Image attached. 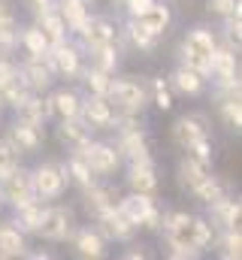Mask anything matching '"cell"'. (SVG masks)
Returning <instances> with one entry per match:
<instances>
[{"instance_id": "cell-27", "label": "cell", "mask_w": 242, "mask_h": 260, "mask_svg": "<svg viewBox=\"0 0 242 260\" xmlns=\"http://www.w3.org/2000/svg\"><path fill=\"white\" fill-rule=\"evenodd\" d=\"M152 206H155V200H152L148 194H136V191H130L127 197H118V209L133 221V224H136V227H139L142 215H145Z\"/></svg>"}, {"instance_id": "cell-28", "label": "cell", "mask_w": 242, "mask_h": 260, "mask_svg": "<svg viewBox=\"0 0 242 260\" xmlns=\"http://www.w3.org/2000/svg\"><path fill=\"white\" fill-rule=\"evenodd\" d=\"M58 15L64 18V24H67V30H76V27H82L85 24V18H88V0H58Z\"/></svg>"}, {"instance_id": "cell-6", "label": "cell", "mask_w": 242, "mask_h": 260, "mask_svg": "<svg viewBox=\"0 0 242 260\" xmlns=\"http://www.w3.org/2000/svg\"><path fill=\"white\" fill-rule=\"evenodd\" d=\"M0 200H3V203H9L12 209H18V206L31 203V200H34L31 173H27V170H21V167H15V170H9L6 176H0Z\"/></svg>"}, {"instance_id": "cell-22", "label": "cell", "mask_w": 242, "mask_h": 260, "mask_svg": "<svg viewBox=\"0 0 242 260\" xmlns=\"http://www.w3.org/2000/svg\"><path fill=\"white\" fill-rule=\"evenodd\" d=\"M200 136H206L203 118H197V115H182V118H176V124H173V142H176V145L188 148V145L197 142Z\"/></svg>"}, {"instance_id": "cell-16", "label": "cell", "mask_w": 242, "mask_h": 260, "mask_svg": "<svg viewBox=\"0 0 242 260\" xmlns=\"http://www.w3.org/2000/svg\"><path fill=\"white\" fill-rule=\"evenodd\" d=\"M18 70H21V76H24V82H27L31 91H46V88L52 85V76H55V70L49 64V55H43V58H27Z\"/></svg>"}, {"instance_id": "cell-31", "label": "cell", "mask_w": 242, "mask_h": 260, "mask_svg": "<svg viewBox=\"0 0 242 260\" xmlns=\"http://www.w3.org/2000/svg\"><path fill=\"white\" fill-rule=\"evenodd\" d=\"M43 203H37V197L31 200V203H24V206H18L15 209V224H18V230L21 233H37V227H40V218H43Z\"/></svg>"}, {"instance_id": "cell-21", "label": "cell", "mask_w": 242, "mask_h": 260, "mask_svg": "<svg viewBox=\"0 0 242 260\" xmlns=\"http://www.w3.org/2000/svg\"><path fill=\"white\" fill-rule=\"evenodd\" d=\"M58 139L70 148H82L91 142V127L76 115V118H60V127H58Z\"/></svg>"}, {"instance_id": "cell-44", "label": "cell", "mask_w": 242, "mask_h": 260, "mask_svg": "<svg viewBox=\"0 0 242 260\" xmlns=\"http://www.w3.org/2000/svg\"><path fill=\"white\" fill-rule=\"evenodd\" d=\"M139 227H142V230H148V233H158V230L164 227V212H161L158 206H152V209H148V212L142 215Z\"/></svg>"}, {"instance_id": "cell-15", "label": "cell", "mask_w": 242, "mask_h": 260, "mask_svg": "<svg viewBox=\"0 0 242 260\" xmlns=\"http://www.w3.org/2000/svg\"><path fill=\"white\" fill-rule=\"evenodd\" d=\"M82 200H85V209H88L91 215H103V212H109V209L118 206V191H115L112 185H97V182H91L88 188H82Z\"/></svg>"}, {"instance_id": "cell-43", "label": "cell", "mask_w": 242, "mask_h": 260, "mask_svg": "<svg viewBox=\"0 0 242 260\" xmlns=\"http://www.w3.org/2000/svg\"><path fill=\"white\" fill-rule=\"evenodd\" d=\"M224 37H227V46H239V37H242L239 12H233V15H224Z\"/></svg>"}, {"instance_id": "cell-36", "label": "cell", "mask_w": 242, "mask_h": 260, "mask_svg": "<svg viewBox=\"0 0 242 260\" xmlns=\"http://www.w3.org/2000/svg\"><path fill=\"white\" fill-rule=\"evenodd\" d=\"M127 37H130V43H133L139 52H155V46H158V40H161V37H155L152 30H145L136 18H130V24H127Z\"/></svg>"}, {"instance_id": "cell-3", "label": "cell", "mask_w": 242, "mask_h": 260, "mask_svg": "<svg viewBox=\"0 0 242 260\" xmlns=\"http://www.w3.org/2000/svg\"><path fill=\"white\" fill-rule=\"evenodd\" d=\"M106 100L112 103V109L121 112V115H139L142 106H145V100H148V94H145L142 82H133V79H118L115 82L112 79Z\"/></svg>"}, {"instance_id": "cell-10", "label": "cell", "mask_w": 242, "mask_h": 260, "mask_svg": "<svg viewBox=\"0 0 242 260\" xmlns=\"http://www.w3.org/2000/svg\"><path fill=\"white\" fill-rule=\"evenodd\" d=\"M49 64L55 73L60 76H79L82 73V55H79V49L73 46V43H67V37L58 40V43H52L49 46Z\"/></svg>"}, {"instance_id": "cell-17", "label": "cell", "mask_w": 242, "mask_h": 260, "mask_svg": "<svg viewBox=\"0 0 242 260\" xmlns=\"http://www.w3.org/2000/svg\"><path fill=\"white\" fill-rule=\"evenodd\" d=\"M127 185H130V191H136V194L155 197V191H158V173H155V164H152V160H136V164H130Z\"/></svg>"}, {"instance_id": "cell-5", "label": "cell", "mask_w": 242, "mask_h": 260, "mask_svg": "<svg viewBox=\"0 0 242 260\" xmlns=\"http://www.w3.org/2000/svg\"><path fill=\"white\" fill-rule=\"evenodd\" d=\"M209 76L215 79L218 91H239V76H236V52H233V46H215L212 61H209Z\"/></svg>"}, {"instance_id": "cell-47", "label": "cell", "mask_w": 242, "mask_h": 260, "mask_svg": "<svg viewBox=\"0 0 242 260\" xmlns=\"http://www.w3.org/2000/svg\"><path fill=\"white\" fill-rule=\"evenodd\" d=\"M152 3H155V0H124V6H127V15H130V18L142 15V12H145Z\"/></svg>"}, {"instance_id": "cell-38", "label": "cell", "mask_w": 242, "mask_h": 260, "mask_svg": "<svg viewBox=\"0 0 242 260\" xmlns=\"http://www.w3.org/2000/svg\"><path fill=\"white\" fill-rule=\"evenodd\" d=\"M82 76H85V85H88V91H91V94H100V97H106V94H109L112 73H103V70H97V67H88Z\"/></svg>"}, {"instance_id": "cell-2", "label": "cell", "mask_w": 242, "mask_h": 260, "mask_svg": "<svg viewBox=\"0 0 242 260\" xmlns=\"http://www.w3.org/2000/svg\"><path fill=\"white\" fill-rule=\"evenodd\" d=\"M215 37L206 30V27H194L185 43H182V58H185V67L209 76V61H212V52H215Z\"/></svg>"}, {"instance_id": "cell-37", "label": "cell", "mask_w": 242, "mask_h": 260, "mask_svg": "<svg viewBox=\"0 0 242 260\" xmlns=\"http://www.w3.org/2000/svg\"><path fill=\"white\" fill-rule=\"evenodd\" d=\"M191 194H194V200H200L203 206H212V203H218V200L224 197V185H221L215 176H209V179H206V182H200Z\"/></svg>"}, {"instance_id": "cell-19", "label": "cell", "mask_w": 242, "mask_h": 260, "mask_svg": "<svg viewBox=\"0 0 242 260\" xmlns=\"http://www.w3.org/2000/svg\"><path fill=\"white\" fill-rule=\"evenodd\" d=\"M209 209H212V227H218V230H233V227H239V218H242V203L239 200L221 197V200L212 203Z\"/></svg>"}, {"instance_id": "cell-45", "label": "cell", "mask_w": 242, "mask_h": 260, "mask_svg": "<svg viewBox=\"0 0 242 260\" xmlns=\"http://www.w3.org/2000/svg\"><path fill=\"white\" fill-rule=\"evenodd\" d=\"M206 9L212 12V15H233V12H239V0H206Z\"/></svg>"}, {"instance_id": "cell-25", "label": "cell", "mask_w": 242, "mask_h": 260, "mask_svg": "<svg viewBox=\"0 0 242 260\" xmlns=\"http://www.w3.org/2000/svg\"><path fill=\"white\" fill-rule=\"evenodd\" d=\"M37 27L43 30V37L49 40V46L67 37V24H64V18L58 15V9H55V6H52V9H46V12H37Z\"/></svg>"}, {"instance_id": "cell-46", "label": "cell", "mask_w": 242, "mask_h": 260, "mask_svg": "<svg viewBox=\"0 0 242 260\" xmlns=\"http://www.w3.org/2000/svg\"><path fill=\"white\" fill-rule=\"evenodd\" d=\"M185 151L194 154V157H200V160H212V142H209V136H200V139L191 142Z\"/></svg>"}, {"instance_id": "cell-30", "label": "cell", "mask_w": 242, "mask_h": 260, "mask_svg": "<svg viewBox=\"0 0 242 260\" xmlns=\"http://www.w3.org/2000/svg\"><path fill=\"white\" fill-rule=\"evenodd\" d=\"M76 251L82 257H103L106 254V239L97 233V230H79L76 233Z\"/></svg>"}, {"instance_id": "cell-42", "label": "cell", "mask_w": 242, "mask_h": 260, "mask_svg": "<svg viewBox=\"0 0 242 260\" xmlns=\"http://www.w3.org/2000/svg\"><path fill=\"white\" fill-rule=\"evenodd\" d=\"M18 167V151L6 142V139H0V176H6L9 170H15Z\"/></svg>"}, {"instance_id": "cell-4", "label": "cell", "mask_w": 242, "mask_h": 260, "mask_svg": "<svg viewBox=\"0 0 242 260\" xmlns=\"http://www.w3.org/2000/svg\"><path fill=\"white\" fill-rule=\"evenodd\" d=\"M67 167L60 164H40L34 173H31V185H34V197L40 200H58L67 191Z\"/></svg>"}, {"instance_id": "cell-18", "label": "cell", "mask_w": 242, "mask_h": 260, "mask_svg": "<svg viewBox=\"0 0 242 260\" xmlns=\"http://www.w3.org/2000/svg\"><path fill=\"white\" fill-rule=\"evenodd\" d=\"M212 176V160H200V157H194V154H185L179 164V182L182 188H188V191H194L200 182H206Z\"/></svg>"}, {"instance_id": "cell-1", "label": "cell", "mask_w": 242, "mask_h": 260, "mask_svg": "<svg viewBox=\"0 0 242 260\" xmlns=\"http://www.w3.org/2000/svg\"><path fill=\"white\" fill-rule=\"evenodd\" d=\"M164 227H167V254L176 260L197 257L206 245H212V224L188 212L167 215Z\"/></svg>"}, {"instance_id": "cell-40", "label": "cell", "mask_w": 242, "mask_h": 260, "mask_svg": "<svg viewBox=\"0 0 242 260\" xmlns=\"http://www.w3.org/2000/svg\"><path fill=\"white\" fill-rule=\"evenodd\" d=\"M218 245H221V257L227 260H236L242 254V236H239V227H233V230H224V236L218 239Z\"/></svg>"}, {"instance_id": "cell-24", "label": "cell", "mask_w": 242, "mask_h": 260, "mask_svg": "<svg viewBox=\"0 0 242 260\" xmlns=\"http://www.w3.org/2000/svg\"><path fill=\"white\" fill-rule=\"evenodd\" d=\"M173 88L179 91V94H188V97H197L200 91H203V82H206V76L203 73H197V70H191V67L182 64L176 73H173Z\"/></svg>"}, {"instance_id": "cell-32", "label": "cell", "mask_w": 242, "mask_h": 260, "mask_svg": "<svg viewBox=\"0 0 242 260\" xmlns=\"http://www.w3.org/2000/svg\"><path fill=\"white\" fill-rule=\"evenodd\" d=\"M18 43L24 46L27 58H43V55H49V40L43 37V30H40L37 24H31V27L18 37Z\"/></svg>"}, {"instance_id": "cell-11", "label": "cell", "mask_w": 242, "mask_h": 260, "mask_svg": "<svg viewBox=\"0 0 242 260\" xmlns=\"http://www.w3.org/2000/svg\"><path fill=\"white\" fill-rule=\"evenodd\" d=\"M118 154L121 157H127L130 164H136V160H152V148H148V139H145V133L136 127H121L118 130Z\"/></svg>"}, {"instance_id": "cell-35", "label": "cell", "mask_w": 242, "mask_h": 260, "mask_svg": "<svg viewBox=\"0 0 242 260\" xmlns=\"http://www.w3.org/2000/svg\"><path fill=\"white\" fill-rule=\"evenodd\" d=\"M218 112H221V118L227 121V127H233V130L242 127V103H239V94H221Z\"/></svg>"}, {"instance_id": "cell-8", "label": "cell", "mask_w": 242, "mask_h": 260, "mask_svg": "<svg viewBox=\"0 0 242 260\" xmlns=\"http://www.w3.org/2000/svg\"><path fill=\"white\" fill-rule=\"evenodd\" d=\"M70 230H73V215H70V209H64V206H49V209H43V218H40L37 233H40L46 242H64V239L70 236Z\"/></svg>"}, {"instance_id": "cell-33", "label": "cell", "mask_w": 242, "mask_h": 260, "mask_svg": "<svg viewBox=\"0 0 242 260\" xmlns=\"http://www.w3.org/2000/svg\"><path fill=\"white\" fill-rule=\"evenodd\" d=\"M67 176L79 185V188H88L97 176L91 173V167H88V160H85V154L82 151H73V157H70V164H67Z\"/></svg>"}, {"instance_id": "cell-14", "label": "cell", "mask_w": 242, "mask_h": 260, "mask_svg": "<svg viewBox=\"0 0 242 260\" xmlns=\"http://www.w3.org/2000/svg\"><path fill=\"white\" fill-rule=\"evenodd\" d=\"M76 34L82 37V43L88 46V49H94V46H103V43H115V24L109 21V18H103V15H97V18H85V24L82 27H76Z\"/></svg>"}, {"instance_id": "cell-29", "label": "cell", "mask_w": 242, "mask_h": 260, "mask_svg": "<svg viewBox=\"0 0 242 260\" xmlns=\"http://www.w3.org/2000/svg\"><path fill=\"white\" fill-rule=\"evenodd\" d=\"M24 248V233L12 224H0V257H21Z\"/></svg>"}, {"instance_id": "cell-26", "label": "cell", "mask_w": 242, "mask_h": 260, "mask_svg": "<svg viewBox=\"0 0 242 260\" xmlns=\"http://www.w3.org/2000/svg\"><path fill=\"white\" fill-rule=\"evenodd\" d=\"M49 103H52V115H58V118H76L79 109H82L79 94H76V91H67V88L55 91V94L49 97Z\"/></svg>"}, {"instance_id": "cell-13", "label": "cell", "mask_w": 242, "mask_h": 260, "mask_svg": "<svg viewBox=\"0 0 242 260\" xmlns=\"http://www.w3.org/2000/svg\"><path fill=\"white\" fill-rule=\"evenodd\" d=\"M97 221H100V236H106V239H115V242H127L139 227L121 212L118 206L115 209H109V212H103V215H97Z\"/></svg>"}, {"instance_id": "cell-34", "label": "cell", "mask_w": 242, "mask_h": 260, "mask_svg": "<svg viewBox=\"0 0 242 260\" xmlns=\"http://www.w3.org/2000/svg\"><path fill=\"white\" fill-rule=\"evenodd\" d=\"M91 67H97L103 73H115V67H118V49H115V43L94 46L91 49Z\"/></svg>"}, {"instance_id": "cell-7", "label": "cell", "mask_w": 242, "mask_h": 260, "mask_svg": "<svg viewBox=\"0 0 242 260\" xmlns=\"http://www.w3.org/2000/svg\"><path fill=\"white\" fill-rule=\"evenodd\" d=\"M76 151L85 154V160H88V167H91L94 176H112L121 167L118 148L109 145V142H88V145H82V148H76Z\"/></svg>"}, {"instance_id": "cell-9", "label": "cell", "mask_w": 242, "mask_h": 260, "mask_svg": "<svg viewBox=\"0 0 242 260\" xmlns=\"http://www.w3.org/2000/svg\"><path fill=\"white\" fill-rule=\"evenodd\" d=\"M79 118H82L91 130H112V124H115V109H112V103H109L106 97L91 94L88 100H82Z\"/></svg>"}, {"instance_id": "cell-41", "label": "cell", "mask_w": 242, "mask_h": 260, "mask_svg": "<svg viewBox=\"0 0 242 260\" xmlns=\"http://www.w3.org/2000/svg\"><path fill=\"white\" fill-rule=\"evenodd\" d=\"M152 94H155V106L161 112H170L173 109V94H170V88H167L164 79H152Z\"/></svg>"}, {"instance_id": "cell-20", "label": "cell", "mask_w": 242, "mask_h": 260, "mask_svg": "<svg viewBox=\"0 0 242 260\" xmlns=\"http://www.w3.org/2000/svg\"><path fill=\"white\" fill-rule=\"evenodd\" d=\"M15 115H18V121H27V124H43L49 115H52V103L49 100H43V97H37L34 91L15 106Z\"/></svg>"}, {"instance_id": "cell-49", "label": "cell", "mask_w": 242, "mask_h": 260, "mask_svg": "<svg viewBox=\"0 0 242 260\" xmlns=\"http://www.w3.org/2000/svg\"><path fill=\"white\" fill-rule=\"evenodd\" d=\"M12 15H15L12 0H0V18H12Z\"/></svg>"}, {"instance_id": "cell-48", "label": "cell", "mask_w": 242, "mask_h": 260, "mask_svg": "<svg viewBox=\"0 0 242 260\" xmlns=\"http://www.w3.org/2000/svg\"><path fill=\"white\" fill-rule=\"evenodd\" d=\"M24 3L34 9V15H37V12H46V9H52V6H55V0H24Z\"/></svg>"}, {"instance_id": "cell-23", "label": "cell", "mask_w": 242, "mask_h": 260, "mask_svg": "<svg viewBox=\"0 0 242 260\" xmlns=\"http://www.w3.org/2000/svg\"><path fill=\"white\" fill-rule=\"evenodd\" d=\"M170 18H173V15H170V6H164V3H158V0H155L142 15H136V21H139L145 30H152L155 37H164V30L170 27Z\"/></svg>"}, {"instance_id": "cell-39", "label": "cell", "mask_w": 242, "mask_h": 260, "mask_svg": "<svg viewBox=\"0 0 242 260\" xmlns=\"http://www.w3.org/2000/svg\"><path fill=\"white\" fill-rule=\"evenodd\" d=\"M18 46V21L12 18H0V55H9Z\"/></svg>"}, {"instance_id": "cell-12", "label": "cell", "mask_w": 242, "mask_h": 260, "mask_svg": "<svg viewBox=\"0 0 242 260\" xmlns=\"http://www.w3.org/2000/svg\"><path fill=\"white\" fill-rule=\"evenodd\" d=\"M43 139H46L43 124H27V121H15V124L9 127V136H6V142H9L18 154L37 151V148L43 145Z\"/></svg>"}]
</instances>
